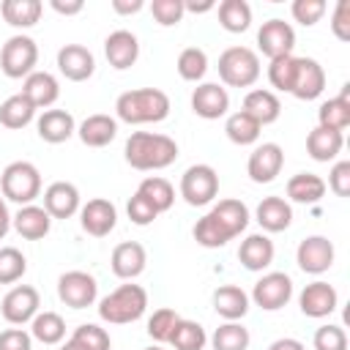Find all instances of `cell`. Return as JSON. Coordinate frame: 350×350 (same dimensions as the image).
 Wrapping results in <instances>:
<instances>
[{
	"label": "cell",
	"mask_w": 350,
	"mask_h": 350,
	"mask_svg": "<svg viewBox=\"0 0 350 350\" xmlns=\"http://www.w3.org/2000/svg\"><path fill=\"white\" fill-rule=\"evenodd\" d=\"M257 46L265 57H282V55H293L295 46V30L290 22L284 19H268L262 22V27L257 30Z\"/></svg>",
	"instance_id": "cell-12"
},
{
	"label": "cell",
	"mask_w": 350,
	"mask_h": 350,
	"mask_svg": "<svg viewBox=\"0 0 350 350\" xmlns=\"http://www.w3.org/2000/svg\"><path fill=\"white\" fill-rule=\"evenodd\" d=\"M33 118H36V107L22 93L8 96L0 104V126H5V129H25Z\"/></svg>",
	"instance_id": "cell-35"
},
{
	"label": "cell",
	"mask_w": 350,
	"mask_h": 350,
	"mask_svg": "<svg viewBox=\"0 0 350 350\" xmlns=\"http://www.w3.org/2000/svg\"><path fill=\"white\" fill-rule=\"evenodd\" d=\"M211 216L221 224V230L230 235V241L235 235H241L246 230V224H249V208L241 200H219L211 208Z\"/></svg>",
	"instance_id": "cell-31"
},
{
	"label": "cell",
	"mask_w": 350,
	"mask_h": 350,
	"mask_svg": "<svg viewBox=\"0 0 350 350\" xmlns=\"http://www.w3.org/2000/svg\"><path fill=\"white\" fill-rule=\"evenodd\" d=\"M38 306H41L38 290L30 287V284H16L5 293V298L0 304V312L11 325H25L38 314Z\"/></svg>",
	"instance_id": "cell-10"
},
{
	"label": "cell",
	"mask_w": 350,
	"mask_h": 350,
	"mask_svg": "<svg viewBox=\"0 0 350 350\" xmlns=\"http://www.w3.org/2000/svg\"><path fill=\"white\" fill-rule=\"evenodd\" d=\"M145 262H148V254H145V246L137 243V241H123L112 249V257H109V265H112V273L118 279H137L142 271H145Z\"/></svg>",
	"instance_id": "cell-20"
},
{
	"label": "cell",
	"mask_w": 350,
	"mask_h": 350,
	"mask_svg": "<svg viewBox=\"0 0 350 350\" xmlns=\"http://www.w3.org/2000/svg\"><path fill=\"white\" fill-rule=\"evenodd\" d=\"M115 112L123 123L139 126V123H159L170 115V96L159 88H137L126 90L115 101Z\"/></svg>",
	"instance_id": "cell-2"
},
{
	"label": "cell",
	"mask_w": 350,
	"mask_h": 350,
	"mask_svg": "<svg viewBox=\"0 0 350 350\" xmlns=\"http://www.w3.org/2000/svg\"><path fill=\"white\" fill-rule=\"evenodd\" d=\"M325 90V68L314 57H295V74L290 93L301 101H312Z\"/></svg>",
	"instance_id": "cell-13"
},
{
	"label": "cell",
	"mask_w": 350,
	"mask_h": 350,
	"mask_svg": "<svg viewBox=\"0 0 350 350\" xmlns=\"http://www.w3.org/2000/svg\"><path fill=\"white\" fill-rule=\"evenodd\" d=\"M170 345L175 350H202L208 345V336H205V328L194 320H178L172 334H170Z\"/></svg>",
	"instance_id": "cell-39"
},
{
	"label": "cell",
	"mask_w": 350,
	"mask_h": 350,
	"mask_svg": "<svg viewBox=\"0 0 350 350\" xmlns=\"http://www.w3.org/2000/svg\"><path fill=\"white\" fill-rule=\"evenodd\" d=\"M331 30L339 41H350V22H347V0H339L336 3V11H334V22H331Z\"/></svg>",
	"instance_id": "cell-54"
},
{
	"label": "cell",
	"mask_w": 350,
	"mask_h": 350,
	"mask_svg": "<svg viewBox=\"0 0 350 350\" xmlns=\"http://www.w3.org/2000/svg\"><path fill=\"white\" fill-rule=\"evenodd\" d=\"M44 211L52 219H71L79 211V189L68 180H55L44 191Z\"/></svg>",
	"instance_id": "cell-19"
},
{
	"label": "cell",
	"mask_w": 350,
	"mask_h": 350,
	"mask_svg": "<svg viewBox=\"0 0 350 350\" xmlns=\"http://www.w3.org/2000/svg\"><path fill=\"white\" fill-rule=\"evenodd\" d=\"M38 63V46L30 36H11L0 52V68L11 79L30 77Z\"/></svg>",
	"instance_id": "cell-6"
},
{
	"label": "cell",
	"mask_w": 350,
	"mask_h": 350,
	"mask_svg": "<svg viewBox=\"0 0 350 350\" xmlns=\"http://www.w3.org/2000/svg\"><path fill=\"white\" fill-rule=\"evenodd\" d=\"M30 336L44 345H57L66 336V323L57 312H41L30 320Z\"/></svg>",
	"instance_id": "cell-38"
},
{
	"label": "cell",
	"mask_w": 350,
	"mask_h": 350,
	"mask_svg": "<svg viewBox=\"0 0 350 350\" xmlns=\"http://www.w3.org/2000/svg\"><path fill=\"white\" fill-rule=\"evenodd\" d=\"M137 194H142V197L156 208V213L170 211V208H172V202H175V189H172V183H170L167 178H159V175L145 178V180L139 183Z\"/></svg>",
	"instance_id": "cell-37"
},
{
	"label": "cell",
	"mask_w": 350,
	"mask_h": 350,
	"mask_svg": "<svg viewBox=\"0 0 350 350\" xmlns=\"http://www.w3.org/2000/svg\"><path fill=\"white\" fill-rule=\"evenodd\" d=\"M216 8V3L213 0H205V3H183V11H191V14H205V11H213Z\"/></svg>",
	"instance_id": "cell-59"
},
{
	"label": "cell",
	"mask_w": 350,
	"mask_h": 350,
	"mask_svg": "<svg viewBox=\"0 0 350 350\" xmlns=\"http://www.w3.org/2000/svg\"><path fill=\"white\" fill-rule=\"evenodd\" d=\"M325 194V180L314 172H298L287 180V197L301 205H314Z\"/></svg>",
	"instance_id": "cell-33"
},
{
	"label": "cell",
	"mask_w": 350,
	"mask_h": 350,
	"mask_svg": "<svg viewBox=\"0 0 350 350\" xmlns=\"http://www.w3.org/2000/svg\"><path fill=\"white\" fill-rule=\"evenodd\" d=\"M216 194H219V175L211 164H191L180 175V197L189 205L202 208V205L213 202Z\"/></svg>",
	"instance_id": "cell-7"
},
{
	"label": "cell",
	"mask_w": 350,
	"mask_h": 350,
	"mask_svg": "<svg viewBox=\"0 0 350 350\" xmlns=\"http://www.w3.org/2000/svg\"><path fill=\"white\" fill-rule=\"evenodd\" d=\"M77 134L88 148H104L118 137V120L109 118V115H101V112L98 115H88L79 123Z\"/></svg>",
	"instance_id": "cell-27"
},
{
	"label": "cell",
	"mask_w": 350,
	"mask_h": 350,
	"mask_svg": "<svg viewBox=\"0 0 350 350\" xmlns=\"http://www.w3.org/2000/svg\"><path fill=\"white\" fill-rule=\"evenodd\" d=\"M334 243L325 238V235H309L298 243V252H295V262L304 273H325L331 265H334Z\"/></svg>",
	"instance_id": "cell-11"
},
{
	"label": "cell",
	"mask_w": 350,
	"mask_h": 350,
	"mask_svg": "<svg viewBox=\"0 0 350 350\" xmlns=\"http://www.w3.org/2000/svg\"><path fill=\"white\" fill-rule=\"evenodd\" d=\"M0 189L3 200L33 205V200L41 194V172L30 161H11L0 175Z\"/></svg>",
	"instance_id": "cell-4"
},
{
	"label": "cell",
	"mask_w": 350,
	"mask_h": 350,
	"mask_svg": "<svg viewBox=\"0 0 350 350\" xmlns=\"http://www.w3.org/2000/svg\"><path fill=\"white\" fill-rule=\"evenodd\" d=\"M191 109H194V115H200L205 120H216V118L227 115L230 96L219 82H202L191 93Z\"/></svg>",
	"instance_id": "cell-17"
},
{
	"label": "cell",
	"mask_w": 350,
	"mask_h": 350,
	"mask_svg": "<svg viewBox=\"0 0 350 350\" xmlns=\"http://www.w3.org/2000/svg\"><path fill=\"white\" fill-rule=\"evenodd\" d=\"M213 309L227 323H235L249 312V295L238 284H221L213 290Z\"/></svg>",
	"instance_id": "cell-29"
},
{
	"label": "cell",
	"mask_w": 350,
	"mask_h": 350,
	"mask_svg": "<svg viewBox=\"0 0 350 350\" xmlns=\"http://www.w3.org/2000/svg\"><path fill=\"white\" fill-rule=\"evenodd\" d=\"M36 129H38V137H41L44 142L60 145V142H66V139L77 131V123H74L71 112H66V109H46V112L38 118Z\"/></svg>",
	"instance_id": "cell-26"
},
{
	"label": "cell",
	"mask_w": 350,
	"mask_h": 350,
	"mask_svg": "<svg viewBox=\"0 0 350 350\" xmlns=\"http://www.w3.org/2000/svg\"><path fill=\"white\" fill-rule=\"evenodd\" d=\"M219 77L230 88H252L260 79V57L249 46H230L219 55Z\"/></svg>",
	"instance_id": "cell-5"
},
{
	"label": "cell",
	"mask_w": 350,
	"mask_h": 350,
	"mask_svg": "<svg viewBox=\"0 0 350 350\" xmlns=\"http://www.w3.org/2000/svg\"><path fill=\"white\" fill-rule=\"evenodd\" d=\"M347 93H350V85H345L336 98H328V101L320 104L317 126L334 129V131H345L350 126V98H347Z\"/></svg>",
	"instance_id": "cell-32"
},
{
	"label": "cell",
	"mask_w": 350,
	"mask_h": 350,
	"mask_svg": "<svg viewBox=\"0 0 350 350\" xmlns=\"http://www.w3.org/2000/svg\"><path fill=\"white\" fill-rule=\"evenodd\" d=\"M27 260L14 246H0V284H14L25 276Z\"/></svg>",
	"instance_id": "cell-43"
},
{
	"label": "cell",
	"mask_w": 350,
	"mask_h": 350,
	"mask_svg": "<svg viewBox=\"0 0 350 350\" xmlns=\"http://www.w3.org/2000/svg\"><path fill=\"white\" fill-rule=\"evenodd\" d=\"M257 224L265 232H282L290 227L293 221V208L284 197H262V202L257 205Z\"/></svg>",
	"instance_id": "cell-28"
},
{
	"label": "cell",
	"mask_w": 350,
	"mask_h": 350,
	"mask_svg": "<svg viewBox=\"0 0 350 350\" xmlns=\"http://www.w3.org/2000/svg\"><path fill=\"white\" fill-rule=\"evenodd\" d=\"M260 123L252 120L246 112H232L224 123V131H227V139L235 142V145H254L260 139Z\"/></svg>",
	"instance_id": "cell-40"
},
{
	"label": "cell",
	"mask_w": 350,
	"mask_h": 350,
	"mask_svg": "<svg viewBox=\"0 0 350 350\" xmlns=\"http://www.w3.org/2000/svg\"><path fill=\"white\" fill-rule=\"evenodd\" d=\"M290 11H293V19L295 22H301L304 27H312L325 14V0H295L290 5Z\"/></svg>",
	"instance_id": "cell-50"
},
{
	"label": "cell",
	"mask_w": 350,
	"mask_h": 350,
	"mask_svg": "<svg viewBox=\"0 0 350 350\" xmlns=\"http://www.w3.org/2000/svg\"><path fill=\"white\" fill-rule=\"evenodd\" d=\"M249 342H252V336L241 323H224L211 336L213 350H246Z\"/></svg>",
	"instance_id": "cell-41"
},
{
	"label": "cell",
	"mask_w": 350,
	"mask_h": 350,
	"mask_svg": "<svg viewBox=\"0 0 350 350\" xmlns=\"http://www.w3.org/2000/svg\"><path fill=\"white\" fill-rule=\"evenodd\" d=\"M104 55H107L112 68H118V71L131 68L137 63V57H139V41L129 30H115L104 41Z\"/></svg>",
	"instance_id": "cell-21"
},
{
	"label": "cell",
	"mask_w": 350,
	"mask_h": 350,
	"mask_svg": "<svg viewBox=\"0 0 350 350\" xmlns=\"http://www.w3.org/2000/svg\"><path fill=\"white\" fill-rule=\"evenodd\" d=\"M11 230V213H8V205H5V200L0 197V241L5 238V232Z\"/></svg>",
	"instance_id": "cell-58"
},
{
	"label": "cell",
	"mask_w": 350,
	"mask_h": 350,
	"mask_svg": "<svg viewBox=\"0 0 350 350\" xmlns=\"http://www.w3.org/2000/svg\"><path fill=\"white\" fill-rule=\"evenodd\" d=\"M145 350H164V347H159V345H153V347H145Z\"/></svg>",
	"instance_id": "cell-61"
},
{
	"label": "cell",
	"mask_w": 350,
	"mask_h": 350,
	"mask_svg": "<svg viewBox=\"0 0 350 350\" xmlns=\"http://www.w3.org/2000/svg\"><path fill=\"white\" fill-rule=\"evenodd\" d=\"M293 74H295V55H282V57H273V60H271V66H268V82H271L276 90L290 93Z\"/></svg>",
	"instance_id": "cell-45"
},
{
	"label": "cell",
	"mask_w": 350,
	"mask_h": 350,
	"mask_svg": "<svg viewBox=\"0 0 350 350\" xmlns=\"http://www.w3.org/2000/svg\"><path fill=\"white\" fill-rule=\"evenodd\" d=\"M268 350H306V347H304V342H298V339H293V336H282V339L271 342Z\"/></svg>",
	"instance_id": "cell-57"
},
{
	"label": "cell",
	"mask_w": 350,
	"mask_h": 350,
	"mask_svg": "<svg viewBox=\"0 0 350 350\" xmlns=\"http://www.w3.org/2000/svg\"><path fill=\"white\" fill-rule=\"evenodd\" d=\"M60 350H85V347H82L79 342H74V339H68V342H66V345H63Z\"/></svg>",
	"instance_id": "cell-60"
},
{
	"label": "cell",
	"mask_w": 350,
	"mask_h": 350,
	"mask_svg": "<svg viewBox=\"0 0 350 350\" xmlns=\"http://www.w3.org/2000/svg\"><path fill=\"white\" fill-rule=\"evenodd\" d=\"M180 317L175 314V309H156L153 314H150V320H148V334H150V339H156V342H170V334H172V328H175V323H178Z\"/></svg>",
	"instance_id": "cell-47"
},
{
	"label": "cell",
	"mask_w": 350,
	"mask_h": 350,
	"mask_svg": "<svg viewBox=\"0 0 350 350\" xmlns=\"http://www.w3.org/2000/svg\"><path fill=\"white\" fill-rule=\"evenodd\" d=\"M52 5V11H57V14H63V16H74V14H79L82 8H85V3L82 0H52L49 3Z\"/></svg>",
	"instance_id": "cell-55"
},
{
	"label": "cell",
	"mask_w": 350,
	"mask_h": 350,
	"mask_svg": "<svg viewBox=\"0 0 350 350\" xmlns=\"http://www.w3.org/2000/svg\"><path fill=\"white\" fill-rule=\"evenodd\" d=\"M241 112H246V115H249L252 120H257L260 126H268V123H273V120L279 118L282 101L276 98V93L257 88V90H249V93L243 96V109H241Z\"/></svg>",
	"instance_id": "cell-25"
},
{
	"label": "cell",
	"mask_w": 350,
	"mask_h": 350,
	"mask_svg": "<svg viewBox=\"0 0 350 350\" xmlns=\"http://www.w3.org/2000/svg\"><path fill=\"white\" fill-rule=\"evenodd\" d=\"M142 0H112V8H115V14H137V11H142Z\"/></svg>",
	"instance_id": "cell-56"
},
{
	"label": "cell",
	"mask_w": 350,
	"mask_h": 350,
	"mask_svg": "<svg viewBox=\"0 0 350 350\" xmlns=\"http://www.w3.org/2000/svg\"><path fill=\"white\" fill-rule=\"evenodd\" d=\"M282 167H284V150L276 142H262L252 150L246 172L254 183H271L282 172Z\"/></svg>",
	"instance_id": "cell-14"
},
{
	"label": "cell",
	"mask_w": 350,
	"mask_h": 350,
	"mask_svg": "<svg viewBox=\"0 0 350 350\" xmlns=\"http://www.w3.org/2000/svg\"><path fill=\"white\" fill-rule=\"evenodd\" d=\"M290 298H293V279L282 271H271V273L260 276L252 290V301L265 312L282 309Z\"/></svg>",
	"instance_id": "cell-9"
},
{
	"label": "cell",
	"mask_w": 350,
	"mask_h": 350,
	"mask_svg": "<svg viewBox=\"0 0 350 350\" xmlns=\"http://www.w3.org/2000/svg\"><path fill=\"white\" fill-rule=\"evenodd\" d=\"M238 260L246 271H265L273 262V241L262 232L246 235V241H241Z\"/></svg>",
	"instance_id": "cell-23"
},
{
	"label": "cell",
	"mask_w": 350,
	"mask_h": 350,
	"mask_svg": "<svg viewBox=\"0 0 350 350\" xmlns=\"http://www.w3.org/2000/svg\"><path fill=\"white\" fill-rule=\"evenodd\" d=\"M41 0H3L0 14L11 27H33L41 19Z\"/></svg>",
	"instance_id": "cell-34"
},
{
	"label": "cell",
	"mask_w": 350,
	"mask_h": 350,
	"mask_svg": "<svg viewBox=\"0 0 350 350\" xmlns=\"http://www.w3.org/2000/svg\"><path fill=\"white\" fill-rule=\"evenodd\" d=\"M98 284L88 271H66L57 279V298L71 309H88L96 304Z\"/></svg>",
	"instance_id": "cell-8"
},
{
	"label": "cell",
	"mask_w": 350,
	"mask_h": 350,
	"mask_svg": "<svg viewBox=\"0 0 350 350\" xmlns=\"http://www.w3.org/2000/svg\"><path fill=\"white\" fill-rule=\"evenodd\" d=\"M11 224L25 241H41L52 227V216L41 205H22L16 216H11Z\"/></svg>",
	"instance_id": "cell-22"
},
{
	"label": "cell",
	"mask_w": 350,
	"mask_h": 350,
	"mask_svg": "<svg viewBox=\"0 0 350 350\" xmlns=\"http://www.w3.org/2000/svg\"><path fill=\"white\" fill-rule=\"evenodd\" d=\"M126 161L134 170H164L178 159V142L167 134H153V131H134L126 139Z\"/></svg>",
	"instance_id": "cell-1"
},
{
	"label": "cell",
	"mask_w": 350,
	"mask_h": 350,
	"mask_svg": "<svg viewBox=\"0 0 350 350\" xmlns=\"http://www.w3.org/2000/svg\"><path fill=\"white\" fill-rule=\"evenodd\" d=\"M219 25L227 33H243L252 25V5L246 0H221L219 3Z\"/></svg>",
	"instance_id": "cell-36"
},
{
	"label": "cell",
	"mask_w": 350,
	"mask_h": 350,
	"mask_svg": "<svg viewBox=\"0 0 350 350\" xmlns=\"http://www.w3.org/2000/svg\"><path fill=\"white\" fill-rule=\"evenodd\" d=\"M33 336L25 328H8L0 334V350H30Z\"/></svg>",
	"instance_id": "cell-53"
},
{
	"label": "cell",
	"mask_w": 350,
	"mask_h": 350,
	"mask_svg": "<svg viewBox=\"0 0 350 350\" xmlns=\"http://www.w3.org/2000/svg\"><path fill=\"white\" fill-rule=\"evenodd\" d=\"M79 221H82V230L93 238H104L115 230V221H118V211L109 200L104 197H96V200H88L79 211Z\"/></svg>",
	"instance_id": "cell-16"
},
{
	"label": "cell",
	"mask_w": 350,
	"mask_h": 350,
	"mask_svg": "<svg viewBox=\"0 0 350 350\" xmlns=\"http://www.w3.org/2000/svg\"><path fill=\"white\" fill-rule=\"evenodd\" d=\"M126 213H129V219H131L137 227H145V224H150V221L159 216V213H156V208H153L142 194H137V191H134V197L129 200Z\"/></svg>",
	"instance_id": "cell-51"
},
{
	"label": "cell",
	"mask_w": 350,
	"mask_h": 350,
	"mask_svg": "<svg viewBox=\"0 0 350 350\" xmlns=\"http://www.w3.org/2000/svg\"><path fill=\"white\" fill-rule=\"evenodd\" d=\"M298 304H301V312H304L306 317L320 320V317H328V314L336 309L339 295H336V290H334L328 282H312V284H306V287L301 290Z\"/></svg>",
	"instance_id": "cell-18"
},
{
	"label": "cell",
	"mask_w": 350,
	"mask_h": 350,
	"mask_svg": "<svg viewBox=\"0 0 350 350\" xmlns=\"http://www.w3.org/2000/svg\"><path fill=\"white\" fill-rule=\"evenodd\" d=\"M148 309V293L139 284H120L118 290H112L109 295L101 298L98 304V317L104 323L112 325H126L134 323L145 314Z\"/></svg>",
	"instance_id": "cell-3"
},
{
	"label": "cell",
	"mask_w": 350,
	"mask_h": 350,
	"mask_svg": "<svg viewBox=\"0 0 350 350\" xmlns=\"http://www.w3.org/2000/svg\"><path fill=\"white\" fill-rule=\"evenodd\" d=\"M312 342L314 350H347V334L339 325H320Z\"/></svg>",
	"instance_id": "cell-49"
},
{
	"label": "cell",
	"mask_w": 350,
	"mask_h": 350,
	"mask_svg": "<svg viewBox=\"0 0 350 350\" xmlns=\"http://www.w3.org/2000/svg\"><path fill=\"white\" fill-rule=\"evenodd\" d=\"M194 241H197L200 246H205V249H219V246H224V243L230 241V235L221 230V224H219L211 213H205V216L194 224Z\"/></svg>",
	"instance_id": "cell-44"
},
{
	"label": "cell",
	"mask_w": 350,
	"mask_h": 350,
	"mask_svg": "<svg viewBox=\"0 0 350 350\" xmlns=\"http://www.w3.org/2000/svg\"><path fill=\"white\" fill-rule=\"evenodd\" d=\"M150 14H153V19L159 25L172 27V25H178L183 19L186 11H183V0H153L150 3Z\"/></svg>",
	"instance_id": "cell-48"
},
{
	"label": "cell",
	"mask_w": 350,
	"mask_h": 350,
	"mask_svg": "<svg viewBox=\"0 0 350 350\" xmlns=\"http://www.w3.org/2000/svg\"><path fill=\"white\" fill-rule=\"evenodd\" d=\"M345 145V137L342 131H334V129H323V126H314L306 137V153L314 159V161H331L339 156Z\"/></svg>",
	"instance_id": "cell-30"
},
{
	"label": "cell",
	"mask_w": 350,
	"mask_h": 350,
	"mask_svg": "<svg viewBox=\"0 0 350 350\" xmlns=\"http://www.w3.org/2000/svg\"><path fill=\"white\" fill-rule=\"evenodd\" d=\"M22 96L30 98V104L36 109L41 107H52L60 96V85L57 79L49 74V71H33L30 77H25V85H22Z\"/></svg>",
	"instance_id": "cell-24"
},
{
	"label": "cell",
	"mask_w": 350,
	"mask_h": 350,
	"mask_svg": "<svg viewBox=\"0 0 350 350\" xmlns=\"http://www.w3.org/2000/svg\"><path fill=\"white\" fill-rule=\"evenodd\" d=\"M328 186L336 197H347L350 194V161H336L328 172Z\"/></svg>",
	"instance_id": "cell-52"
},
{
	"label": "cell",
	"mask_w": 350,
	"mask_h": 350,
	"mask_svg": "<svg viewBox=\"0 0 350 350\" xmlns=\"http://www.w3.org/2000/svg\"><path fill=\"white\" fill-rule=\"evenodd\" d=\"M74 342H79L85 350H109V334L93 323H82L71 334Z\"/></svg>",
	"instance_id": "cell-46"
},
{
	"label": "cell",
	"mask_w": 350,
	"mask_h": 350,
	"mask_svg": "<svg viewBox=\"0 0 350 350\" xmlns=\"http://www.w3.org/2000/svg\"><path fill=\"white\" fill-rule=\"evenodd\" d=\"M208 71V55L200 46H186L178 55V74L186 82H200Z\"/></svg>",
	"instance_id": "cell-42"
},
{
	"label": "cell",
	"mask_w": 350,
	"mask_h": 350,
	"mask_svg": "<svg viewBox=\"0 0 350 350\" xmlns=\"http://www.w3.org/2000/svg\"><path fill=\"white\" fill-rule=\"evenodd\" d=\"M57 68H60V74H63L66 79H71V82H85V79H90L93 71H96V57H93V52H90L88 46H82V44H66V46H60V52H57Z\"/></svg>",
	"instance_id": "cell-15"
}]
</instances>
